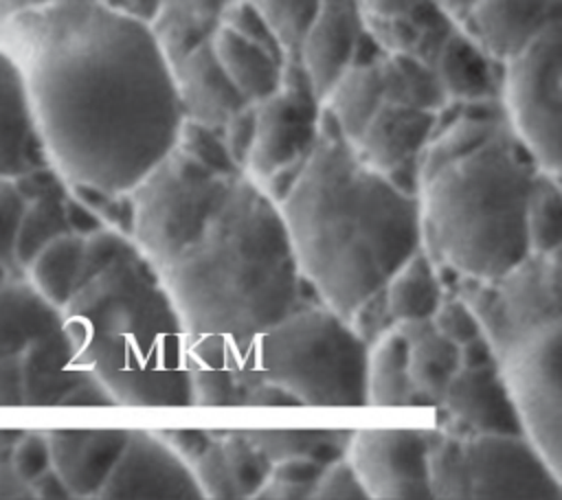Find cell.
Segmentation results:
<instances>
[{"mask_svg":"<svg viewBox=\"0 0 562 500\" xmlns=\"http://www.w3.org/2000/svg\"><path fill=\"white\" fill-rule=\"evenodd\" d=\"M0 44L68 184L130 191L176 147L184 114L149 22L101 0H55L7 20Z\"/></svg>","mask_w":562,"mask_h":500,"instance_id":"1","label":"cell"},{"mask_svg":"<svg viewBox=\"0 0 562 500\" xmlns=\"http://www.w3.org/2000/svg\"><path fill=\"white\" fill-rule=\"evenodd\" d=\"M277 204L301 276L347 320L422 248L417 195L373 169L327 110L314 149Z\"/></svg>","mask_w":562,"mask_h":500,"instance_id":"2","label":"cell"},{"mask_svg":"<svg viewBox=\"0 0 562 500\" xmlns=\"http://www.w3.org/2000/svg\"><path fill=\"white\" fill-rule=\"evenodd\" d=\"M540 164L501 99L448 101L422 156V248L439 268L492 279L522 261L527 202Z\"/></svg>","mask_w":562,"mask_h":500,"instance_id":"3","label":"cell"},{"mask_svg":"<svg viewBox=\"0 0 562 500\" xmlns=\"http://www.w3.org/2000/svg\"><path fill=\"white\" fill-rule=\"evenodd\" d=\"M158 274L180 314L189 362H235L301 296L279 204L246 171Z\"/></svg>","mask_w":562,"mask_h":500,"instance_id":"4","label":"cell"},{"mask_svg":"<svg viewBox=\"0 0 562 500\" xmlns=\"http://www.w3.org/2000/svg\"><path fill=\"white\" fill-rule=\"evenodd\" d=\"M61 316L77 357L97 375L149 364H189L180 314L136 243L81 281Z\"/></svg>","mask_w":562,"mask_h":500,"instance_id":"5","label":"cell"},{"mask_svg":"<svg viewBox=\"0 0 562 500\" xmlns=\"http://www.w3.org/2000/svg\"><path fill=\"white\" fill-rule=\"evenodd\" d=\"M237 362L261 371L263 379L290 390L301 406H369V344L345 316L321 300L296 303L257 333Z\"/></svg>","mask_w":562,"mask_h":500,"instance_id":"6","label":"cell"},{"mask_svg":"<svg viewBox=\"0 0 562 500\" xmlns=\"http://www.w3.org/2000/svg\"><path fill=\"white\" fill-rule=\"evenodd\" d=\"M430 491L437 500H560L555 471L527 434H448L435 428Z\"/></svg>","mask_w":562,"mask_h":500,"instance_id":"7","label":"cell"},{"mask_svg":"<svg viewBox=\"0 0 562 500\" xmlns=\"http://www.w3.org/2000/svg\"><path fill=\"white\" fill-rule=\"evenodd\" d=\"M439 276L446 292L459 294L472 307L498 360L562 325V250L529 252L492 279L463 276L450 268H439Z\"/></svg>","mask_w":562,"mask_h":500,"instance_id":"8","label":"cell"},{"mask_svg":"<svg viewBox=\"0 0 562 500\" xmlns=\"http://www.w3.org/2000/svg\"><path fill=\"white\" fill-rule=\"evenodd\" d=\"M241 173L213 171L173 147L130 189L134 200L132 239L156 270L220 208Z\"/></svg>","mask_w":562,"mask_h":500,"instance_id":"9","label":"cell"},{"mask_svg":"<svg viewBox=\"0 0 562 500\" xmlns=\"http://www.w3.org/2000/svg\"><path fill=\"white\" fill-rule=\"evenodd\" d=\"M501 103L540 169L562 173V22L503 64Z\"/></svg>","mask_w":562,"mask_h":500,"instance_id":"10","label":"cell"},{"mask_svg":"<svg viewBox=\"0 0 562 500\" xmlns=\"http://www.w3.org/2000/svg\"><path fill=\"white\" fill-rule=\"evenodd\" d=\"M323 99L296 57H288L277 92L255 103V143L246 173L257 182L305 162L323 127Z\"/></svg>","mask_w":562,"mask_h":500,"instance_id":"11","label":"cell"},{"mask_svg":"<svg viewBox=\"0 0 562 500\" xmlns=\"http://www.w3.org/2000/svg\"><path fill=\"white\" fill-rule=\"evenodd\" d=\"M525 434L562 474V325L498 360Z\"/></svg>","mask_w":562,"mask_h":500,"instance_id":"12","label":"cell"},{"mask_svg":"<svg viewBox=\"0 0 562 500\" xmlns=\"http://www.w3.org/2000/svg\"><path fill=\"white\" fill-rule=\"evenodd\" d=\"M435 428L353 430L347 458L373 500H428Z\"/></svg>","mask_w":562,"mask_h":500,"instance_id":"13","label":"cell"},{"mask_svg":"<svg viewBox=\"0 0 562 500\" xmlns=\"http://www.w3.org/2000/svg\"><path fill=\"white\" fill-rule=\"evenodd\" d=\"M101 500H202L191 465L158 430H130Z\"/></svg>","mask_w":562,"mask_h":500,"instance_id":"14","label":"cell"},{"mask_svg":"<svg viewBox=\"0 0 562 500\" xmlns=\"http://www.w3.org/2000/svg\"><path fill=\"white\" fill-rule=\"evenodd\" d=\"M435 428L457 436L479 432L525 434L498 364L461 366L437 406Z\"/></svg>","mask_w":562,"mask_h":500,"instance_id":"15","label":"cell"},{"mask_svg":"<svg viewBox=\"0 0 562 500\" xmlns=\"http://www.w3.org/2000/svg\"><path fill=\"white\" fill-rule=\"evenodd\" d=\"M459 26L498 64L562 22V0H472Z\"/></svg>","mask_w":562,"mask_h":500,"instance_id":"16","label":"cell"},{"mask_svg":"<svg viewBox=\"0 0 562 500\" xmlns=\"http://www.w3.org/2000/svg\"><path fill=\"white\" fill-rule=\"evenodd\" d=\"M364 31L367 22L358 0H321L296 59L323 101L342 72L351 68Z\"/></svg>","mask_w":562,"mask_h":500,"instance_id":"17","label":"cell"},{"mask_svg":"<svg viewBox=\"0 0 562 500\" xmlns=\"http://www.w3.org/2000/svg\"><path fill=\"white\" fill-rule=\"evenodd\" d=\"M127 428L46 430L50 467L61 476L72 498L99 496L127 441Z\"/></svg>","mask_w":562,"mask_h":500,"instance_id":"18","label":"cell"},{"mask_svg":"<svg viewBox=\"0 0 562 500\" xmlns=\"http://www.w3.org/2000/svg\"><path fill=\"white\" fill-rule=\"evenodd\" d=\"M171 68L184 121L222 127L235 112L252 105L224 72L211 37L191 48Z\"/></svg>","mask_w":562,"mask_h":500,"instance_id":"19","label":"cell"},{"mask_svg":"<svg viewBox=\"0 0 562 500\" xmlns=\"http://www.w3.org/2000/svg\"><path fill=\"white\" fill-rule=\"evenodd\" d=\"M48 164L29 88L18 61L0 44V178Z\"/></svg>","mask_w":562,"mask_h":500,"instance_id":"20","label":"cell"},{"mask_svg":"<svg viewBox=\"0 0 562 500\" xmlns=\"http://www.w3.org/2000/svg\"><path fill=\"white\" fill-rule=\"evenodd\" d=\"M435 121L437 112L384 101L353 145L373 169L389 173L424 156L435 132Z\"/></svg>","mask_w":562,"mask_h":500,"instance_id":"21","label":"cell"},{"mask_svg":"<svg viewBox=\"0 0 562 500\" xmlns=\"http://www.w3.org/2000/svg\"><path fill=\"white\" fill-rule=\"evenodd\" d=\"M88 371L64 325L35 338L20 353L24 406H61Z\"/></svg>","mask_w":562,"mask_h":500,"instance_id":"22","label":"cell"},{"mask_svg":"<svg viewBox=\"0 0 562 500\" xmlns=\"http://www.w3.org/2000/svg\"><path fill=\"white\" fill-rule=\"evenodd\" d=\"M448 101L501 99L503 64L492 59L457 22L430 66Z\"/></svg>","mask_w":562,"mask_h":500,"instance_id":"23","label":"cell"},{"mask_svg":"<svg viewBox=\"0 0 562 500\" xmlns=\"http://www.w3.org/2000/svg\"><path fill=\"white\" fill-rule=\"evenodd\" d=\"M211 44L224 72L248 103L255 105L279 90L288 55L252 42L226 24H217Z\"/></svg>","mask_w":562,"mask_h":500,"instance_id":"24","label":"cell"},{"mask_svg":"<svg viewBox=\"0 0 562 500\" xmlns=\"http://www.w3.org/2000/svg\"><path fill=\"white\" fill-rule=\"evenodd\" d=\"M408 342V373L426 408L443 401L452 375L461 368V346L437 331L430 318L397 322Z\"/></svg>","mask_w":562,"mask_h":500,"instance_id":"25","label":"cell"},{"mask_svg":"<svg viewBox=\"0 0 562 500\" xmlns=\"http://www.w3.org/2000/svg\"><path fill=\"white\" fill-rule=\"evenodd\" d=\"M64 325L61 309L46 300L24 272L9 274L0 285V357L22 353L35 338Z\"/></svg>","mask_w":562,"mask_h":500,"instance_id":"26","label":"cell"},{"mask_svg":"<svg viewBox=\"0 0 562 500\" xmlns=\"http://www.w3.org/2000/svg\"><path fill=\"white\" fill-rule=\"evenodd\" d=\"M97 377L119 406H195L189 364L132 366Z\"/></svg>","mask_w":562,"mask_h":500,"instance_id":"27","label":"cell"},{"mask_svg":"<svg viewBox=\"0 0 562 500\" xmlns=\"http://www.w3.org/2000/svg\"><path fill=\"white\" fill-rule=\"evenodd\" d=\"M384 298L391 318L397 322L432 318L446 296L439 268L424 248H417L386 281Z\"/></svg>","mask_w":562,"mask_h":500,"instance_id":"28","label":"cell"},{"mask_svg":"<svg viewBox=\"0 0 562 500\" xmlns=\"http://www.w3.org/2000/svg\"><path fill=\"white\" fill-rule=\"evenodd\" d=\"M237 0H160V13L151 29L171 61L184 57L217 29L224 11Z\"/></svg>","mask_w":562,"mask_h":500,"instance_id":"29","label":"cell"},{"mask_svg":"<svg viewBox=\"0 0 562 500\" xmlns=\"http://www.w3.org/2000/svg\"><path fill=\"white\" fill-rule=\"evenodd\" d=\"M382 103L384 83L380 75V61L347 68L323 101L327 114L351 143L360 138L367 123L373 118Z\"/></svg>","mask_w":562,"mask_h":500,"instance_id":"30","label":"cell"},{"mask_svg":"<svg viewBox=\"0 0 562 500\" xmlns=\"http://www.w3.org/2000/svg\"><path fill=\"white\" fill-rule=\"evenodd\" d=\"M369 406H424L408 373V342L393 327L369 346Z\"/></svg>","mask_w":562,"mask_h":500,"instance_id":"31","label":"cell"},{"mask_svg":"<svg viewBox=\"0 0 562 500\" xmlns=\"http://www.w3.org/2000/svg\"><path fill=\"white\" fill-rule=\"evenodd\" d=\"M250 441H255L272 463L292 458V456H307L318 465H329L338 458L347 456L349 441L353 430L340 428H301V430H279V428H263V430H244Z\"/></svg>","mask_w":562,"mask_h":500,"instance_id":"32","label":"cell"},{"mask_svg":"<svg viewBox=\"0 0 562 500\" xmlns=\"http://www.w3.org/2000/svg\"><path fill=\"white\" fill-rule=\"evenodd\" d=\"M83 239L86 237L75 232L59 235L46 243L26 268V276L35 289L59 309L77 289L83 263Z\"/></svg>","mask_w":562,"mask_h":500,"instance_id":"33","label":"cell"},{"mask_svg":"<svg viewBox=\"0 0 562 500\" xmlns=\"http://www.w3.org/2000/svg\"><path fill=\"white\" fill-rule=\"evenodd\" d=\"M195 406H250L261 371L244 362H189Z\"/></svg>","mask_w":562,"mask_h":500,"instance_id":"34","label":"cell"},{"mask_svg":"<svg viewBox=\"0 0 562 500\" xmlns=\"http://www.w3.org/2000/svg\"><path fill=\"white\" fill-rule=\"evenodd\" d=\"M527 241L538 254L562 250V186L560 175L540 169L527 202Z\"/></svg>","mask_w":562,"mask_h":500,"instance_id":"35","label":"cell"},{"mask_svg":"<svg viewBox=\"0 0 562 500\" xmlns=\"http://www.w3.org/2000/svg\"><path fill=\"white\" fill-rule=\"evenodd\" d=\"M66 195L26 202L15 235V263L24 274L29 263L46 243H50L59 235L70 232L64 208Z\"/></svg>","mask_w":562,"mask_h":500,"instance_id":"36","label":"cell"},{"mask_svg":"<svg viewBox=\"0 0 562 500\" xmlns=\"http://www.w3.org/2000/svg\"><path fill=\"white\" fill-rule=\"evenodd\" d=\"M217 436L241 500L252 498L257 489L268 480L272 461L255 441L246 436L244 430H217Z\"/></svg>","mask_w":562,"mask_h":500,"instance_id":"37","label":"cell"},{"mask_svg":"<svg viewBox=\"0 0 562 500\" xmlns=\"http://www.w3.org/2000/svg\"><path fill=\"white\" fill-rule=\"evenodd\" d=\"M268 20L288 57H296L321 0H248Z\"/></svg>","mask_w":562,"mask_h":500,"instance_id":"38","label":"cell"},{"mask_svg":"<svg viewBox=\"0 0 562 500\" xmlns=\"http://www.w3.org/2000/svg\"><path fill=\"white\" fill-rule=\"evenodd\" d=\"M176 147L213 171H220V173L244 171L233 160L220 127H209V125H202L195 121H184L180 127Z\"/></svg>","mask_w":562,"mask_h":500,"instance_id":"39","label":"cell"},{"mask_svg":"<svg viewBox=\"0 0 562 500\" xmlns=\"http://www.w3.org/2000/svg\"><path fill=\"white\" fill-rule=\"evenodd\" d=\"M70 193L90 206L108 228H114L127 237L134 232V200L132 191H103L90 184H70Z\"/></svg>","mask_w":562,"mask_h":500,"instance_id":"40","label":"cell"},{"mask_svg":"<svg viewBox=\"0 0 562 500\" xmlns=\"http://www.w3.org/2000/svg\"><path fill=\"white\" fill-rule=\"evenodd\" d=\"M213 443L191 463L193 476L204 493V498L213 500H241V493L233 480L228 463L224 458L217 430H213Z\"/></svg>","mask_w":562,"mask_h":500,"instance_id":"41","label":"cell"},{"mask_svg":"<svg viewBox=\"0 0 562 500\" xmlns=\"http://www.w3.org/2000/svg\"><path fill=\"white\" fill-rule=\"evenodd\" d=\"M430 320L439 333H443L448 340L457 342L459 346L463 342L472 340L474 336L483 333L481 322H479L476 314L472 311V307L454 292H446L443 300L439 303V307Z\"/></svg>","mask_w":562,"mask_h":500,"instance_id":"42","label":"cell"},{"mask_svg":"<svg viewBox=\"0 0 562 500\" xmlns=\"http://www.w3.org/2000/svg\"><path fill=\"white\" fill-rule=\"evenodd\" d=\"M312 500H369V496L358 471L345 456L325 465L312 491Z\"/></svg>","mask_w":562,"mask_h":500,"instance_id":"43","label":"cell"},{"mask_svg":"<svg viewBox=\"0 0 562 500\" xmlns=\"http://www.w3.org/2000/svg\"><path fill=\"white\" fill-rule=\"evenodd\" d=\"M26 202L11 178H0V265L22 272L15 263V235Z\"/></svg>","mask_w":562,"mask_h":500,"instance_id":"44","label":"cell"},{"mask_svg":"<svg viewBox=\"0 0 562 500\" xmlns=\"http://www.w3.org/2000/svg\"><path fill=\"white\" fill-rule=\"evenodd\" d=\"M132 246H134L132 237H127L114 228H108V226L88 235L83 239V263H81L79 283L90 279L99 270H103L108 263H112L116 257H121Z\"/></svg>","mask_w":562,"mask_h":500,"instance_id":"45","label":"cell"},{"mask_svg":"<svg viewBox=\"0 0 562 500\" xmlns=\"http://www.w3.org/2000/svg\"><path fill=\"white\" fill-rule=\"evenodd\" d=\"M11 465L15 474L31 485L42 471L50 467V452L46 430H22L11 450Z\"/></svg>","mask_w":562,"mask_h":500,"instance_id":"46","label":"cell"},{"mask_svg":"<svg viewBox=\"0 0 562 500\" xmlns=\"http://www.w3.org/2000/svg\"><path fill=\"white\" fill-rule=\"evenodd\" d=\"M18 193L22 195L24 202L33 200H44V197H59L70 191V184L64 180V175L48 162L33 167L15 178H11Z\"/></svg>","mask_w":562,"mask_h":500,"instance_id":"47","label":"cell"},{"mask_svg":"<svg viewBox=\"0 0 562 500\" xmlns=\"http://www.w3.org/2000/svg\"><path fill=\"white\" fill-rule=\"evenodd\" d=\"M351 327L360 333V338L371 346L382 333L395 327V320L389 314L384 289L369 296L349 318Z\"/></svg>","mask_w":562,"mask_h":500,"instance_id":"48","label":"cell"},{"mask_svg":"<svg viewBox=\"0 0 562 500\" xmlns=\"http://www.w3.org/2000/svg\"><path fill=\"white\" fill-rule=\"evenodd\" d=\"M220 129L233 160L239 169L246 171L250 149L255 143V105H246L239 112H235Z\"/></svg>","mask_w":562,"mask_h":500,"instance_id":"49","label":"cell"},{"mask_svg":"<svg viewBox=\"0 0 562 500\" xmlns=\"http://www.w3.org/2000/svg\"><path fill=\"white\" fill-rule=\"evenodd\" d=\"M323 469H325L323 465H318L316 461H312L307 456H292V458H283V461L272 463V471H270L268 478L301 485V487H310L314 491Z\"/></svg>","mask_w":562,"mask_h":500,"instance_id":"50","label":"cell"},{"mask_svg":"<svg viewBox=\"0 0 562 500\" xmlns=\"http://www.w3.org/2000/svg\"><path fill=\"white\" fill-rule=\"evenodd\" d=\"M167 443L191 465L211 443L215 432L200 428H178V430H158Z\"/></svg>","mask_w":562,"mask_h":500,"instance_id":"51","label":"cell"},{"mask_svg":"<svg viewBox=\"0 0 562 500\" xmlns=\"http://www.w3.org/2000/svg\"><path fill=\"white\" fill-rule=\"evenodd\" d=\"M61 406H116L105 384L90 368L86 377L64 397Z\"/></svg>","mask_w":562,"mask_h":500,"instance_id":"52","label":"cell"},{"mask_svg":"<svg viewBox=\"0 0 562 500\" xmlns=\"http://www.w3.org/2000/svg\"><path fill=\"white\" fill-rule=\"evenodd\" d=\"M0 406H9V408L24 406L20 353L0 357Z\"/></svg>","mask_w":562,"mask_h":500,"instance_id":"53","label":"cell"},{"mask_svg":"<svg viewBox=\"0 0 562 500\" xmlns=\"http://www.w3.org/2000/svg\"><path fill=\"white\" fill-rule=\"evenodd\" d=\"M64 208H66V221H68L70 232H75L79 237H88L105 226L101 221V217L90 206H86L79 197H75L70 191L64 200Z\"/></svg>","mask_w":562,"mask_h":500,"instance_id":"54","label":"cell"},{"mask_svg":"<svg viewBox=\"0 0 562 500\" xmlns=\"http://www.w3.org/2000/svg\"><path fill=\"white\" fill-rule=\"evenodd\" d=\"M485 364H498V357L485 338V333L474 336L472 340L461 344V366H485Z\"/></svg>","mask_w":562,"mask_h":500,"instance_id":"55","label":"cell"},{"mask_svg":"<svg viewBox=\"0 0 562 500\" xmlns=\"http://www.w3.org/2000/svg\"><path fill=\"white\" fill-rule=\"evenodd\" d=\"M31 489H33L35 498H46V500H70L72 498L66 482L53 467H48L37 478H33Z\"/></svg>","mask_w":562,"mask_h":500,"instance_id":"56","label":"cell"},{"mask_svg":"<svg viewBox=\"0 0 562 500\" xmlns=\"http://www.w3.org/2000/svg\"><path fill=\"white\" fill-rule=\"evenodd\" d=\"M250 406H301V401L285 388H281L279 384H272L268 379H263L252 397H250Z\"/></svg>","mask_w":562,"mask_h":500,"instance_id":"57","label":"cell"},{"mask_svg":"<svg viewBox=\"0 0 562 500\" xmlns=\"http://www.w3.org/2000/svg\"><path fill=\"white\" fill-rule=\"evenodd\" d=\"M0 498H35L26 480H22L11 461H0Z\"/></svg>","mask_w":562,"mask_h":500,"instance_id":"58","label":"cell"},{"mask_svg":"<svg viewBox=\"0 0 562 500\" xmlns=\"http://www.w3.org/2000/svg\"><path fill=\"white\" fill-rule=\"evenodd\" d=\"M358 4L367 20H382L406 13L413 0H358Z\"/></svg>","mask_w":562,"mask_h":500,"instance_id":"59","label":"cell"},{"mask_svg":"<svg viewBox=\"0 0 562 500\" xmlns=\"http://www.w3.org/2000/svg\"><path fill=\"white\" fill-rule=\"evenodd\" d=\"M26 9H29V0H0V26Z\"/></svg>","mask_w":562,"mask_h":500,"instance_id":"60","label":"cell"},{"mask_svg":"<svg viewBox=\"0 0 562 500\" xmlns=\"http://www.w3.org/2000/svg\"><path fill=\"white\" fill-rule=\"evenodd\" d=\"M20 434H22V430L0 428V461H11V450Z\"/></svg>","mask_w":562,"mask_h":500,"instance_id":"61","label":"cell"},{"mask_svg":"<svg viewBox=\"0 0 562 500\" xmlns=\"http://www.w3.org/2000/svg\"><path fill=\"white\" fill-rule=\"evenodd\" d=\"M450 15H454L459 20V15L470 7L472 0H437Z\"/></svg>","mask_w":562,"mask_h":500,"instance_id":"62","label":"cell"},{"mask_svg":"<svg viewBox=\"0 0 562 500\" xmlns=\"http://www.w3.org/2000/svg\"><path fill=\"white\" fill-rule=\"evenodd\" d=\"M50 2H55V0H29V9H33V7H44V4H50Z\"/></svg>","mask_w":562,"mask_h":500,"instance_id":"63","label":"cell"},{"mask_svg":"<svg viewBox=\"0 0 562 500\" xmlns=\"http://www.w3.org/2000/svg\"><path fill=\"white\" fill-rule=\"evenodd\" d=\"M15 270H9V268H4V265H0V285H2V281L9 276V274H13Z\"/></svg>","mask_w":562,"mask_h":500,"instance_id":"64","label":"cell"}]
</instances>
